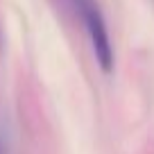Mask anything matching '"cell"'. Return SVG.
Listing matches in <instances>:
<instances>
[{
  "label": "cell",
  "instance_id": "obj_1",
  "mask_svg": "<svg viewBox=\"0 0 154 154\" xmlns=\"http://www.w3.org/2000/svg\"><path fill=\"white\" fill-rule=\"evenodd\" d=\"M70 5L86 29L97 66L102 68V72H111L113 70V43H111L109 25L97 0H70Z\"/></svg>",
  "mask_w": 154,
  "mask_h": 154
}]
</instances>
